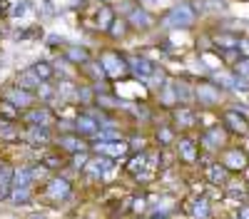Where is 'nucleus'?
Listing matches in <instances>:
<instances>
[{
	"label": "nucleus",
	"mask_w": 249,
	"mask_h": 219,
	"mask_svg": "<svg viewBox=\"0 0 249 219\" xmlns=\"http://www.w3.org/2000/svg\"><path fill=\"white\" fill-rule=\"evenodd\" d=\"M30 219H45L43 214H30Z\"/></svg>",
	"instance_id": "nucleus-28"
},
{
	"label": "nucleus",
	"mask_w": 249,
	"mask_h": 219,
	"mask_svg": "<svg viewBox=\"0 0 249 219\" xmlns=\"http://www.w3.org/2000/svg\"><path fill=\"white\" fill-rule=\"evenodd\" d=\"M28 10H30V3L28 0H23V3H18V5H13V17H25L28 15Z\"/></svg>",
	"instance_id": "nucleus-22"
},
{
	"label": "nucleus",
	"mask_w": 249,
	"mask_h": 219,
	"mask_svg": "<svg viewBox=\"0 0 249 219\" xmlns=\"http://www.w3.org/2000/svg\"><path fill=\"white\" fill-rule=\"evenodd\" d=\"M0 130H3V132H0V135H3L5 139H18V137H20V132H13V127H10V125H3V127H0Z\"/></svg>",
	"instance_id": "nucleus-24"
},
{
	"label": "nucleus",
	"mask_w": 249,
	"mask_h": 219,
	"mask_svg": "<svg viewBox=\"0 0 249 219\" xmlns=\"http://www.w3.org/2000/svg\"><path fill=\"white\" fill-rule=\"evenodd\" d=\"M97 60L102 63V67H105L107 80H117V77H127L130 75L127 60H124V55H120L117 50H105Z\"/></svg>",
	"instance_id": "nucleus-1"
},
{
	"label": "nucleus",
	"mask_w": 249,
	"mask_h": 219,
	"mask_svg": "<svg viewBox=\"0 0 249 219\" xmlns=\"http://www.w3.org/2000/svg\"><path fill=\"white\" fill-rule=\"evenodd\" d=\"M18 87H23L28 92H35L40 87V80H37V75L33 70H23V72L18 75Z\"/></svg>",
	"instance_id": "nucleus-14"
},
{
	"label": "nucleus",
	"mask_w": 249,
	"mask_h": 219,
	"mask_svg": "<svg viewBox=\"0 0 249 219\" xmlns=\"http://www.w3.org/2000/svg\"><path fill=\"white\" fill-rule=\"evenodd\" d=\"M30 70L37 75L40 83H48V80L55 77V67H53V63H48V60H37V63H35Z\"/></svg>",
	"instance_id": "nucleus-12"
},
{
	"label": "nucleus",
	"mask_w": 249,
	"mask_h": 219,
	"mask_svg": "<svg viewBox=\"0 0 249 219\" xmlns=\"http://www.w3.org/2000/svg\"><path fill=\"white\" fill-rule=\"evenodd\" d=\"M62 55H65V60H70L72 65H85L88 60H90V52L85 48H77V45H70L62 50Z\"/></svg>",
	"instance_id": "nucleus-10"
},
{
	"label": "nucleus",
	"mask_w": 249,
	"mask_h": 219,
	"mask_svg": "<svg viewBox=\"0 0 249 219\" xmlns=\"http://www.w3.org/2000/svg\"><path fill=\"white\" fill-rule=\"evenodd\" d=\"M127 33H130V25H127V20H124L122 15H120V17H115V20H112V25L107 28V35H110L112 40H122V37H127Z\"/></svg>",
	"instance_id": "nucleus-15"
},
{
	"label": "nucleus",
	"mask_w": 249,
	"mask_h": 219,
	"mask_svg": "<svg viewBox=\"0 0 249 219\" xmlns=\"http://www.w3.org/2000/svg\"><path fill=\"white\" fill-rule=\"evenodd\" d=\"M8 15V3L5 0H0V17H5Z\"/></svg>",
	"instance_id": "nucleus-27"
},
{
	"label": "nucleus",
	"mask_w": 249,
	"mask_h": 219,
	"mask_svg": "<svg viewBox=\"0 0 249 219\" xmlns=\"http://www.w3.org/2000/svg\"><path fill=\"white\" fill-rule=\"evenodd\" d=\"M124 20H127V25H130L132 30H147V28H152V23H155L152 15L144 10V8H140V5H137L130 15H124Z\"/></svg>",
	"instance_id": "nucleus-6"
},
{
	"label": "nucleus",
	"mask_w": 249,
	"mask_h": 219,
	"mask_svg": "<svg viewBox=\"0 0 249 219\" xmlns=\"http://www.w3.org/2000/svg\"><path fill=\"white\" fill-rule=\"evenodd\" d=\"M0 117H3V119H8V122H15V119L20 117V110L10 102V100H0Z\"/></svg>",
	"instance_id": "nucleus-18"
},
{
	"label": "nucleus",
	"mask_w": 249,
	"mask_h": 219,
	"mask_svg": "<svg viewBox=\"0 0 249 219\" xmlns=\"http://www.w3.org/2000/svg\"><path fill=\"white\" fill-rule=\"evenodd\" d=\"M157 219H164V217H157Z\"/></svg>",
	"instance_id": "nucleus-29"
},
{
	"label": "nucleus",
	"mask_w": 249,
	"mask_h": 219,
	"mask_svg": "<svg viewBox=\"0 0 249 219\" xmlns=\"http://www.w3.org/2000/svg\"><path fill=\"white\" fill-rule=\"evenodd\" d=\"M23 117H25V122H28L30 127H50V122H53V115H50V110H48V107H35V110H28Z\"/></svg>",
	"instance_id": "nucleus-8"
},
{
	"label": "nucleus",
	"mask_w": 249,
	"mask_h": 219,
	"mask_svg": "<svg viewBox=\"0 0 249 219\" xmlns=\"http://www.w3.org/2000/svg\"><path fill=\"white\" fill-rule=\"evenodd\" d=\"M88 159H90V157H88V152H77V154H75V162H72V165H75V169H82V167L88 165Z\"/></svg>",
	"instance_id": "nucleus-23"
},
{
	"label": "nucleus",
	"mask_w": 249,
	"mask_h": 219,
	"mask_svg": "<svg viewBox=\"0 0 249 219\" xmlns=\"http://www.w3.org/2000/svg\"><path fill=\"white\" fill-rule=\"evenodd\" d=\"M57 147L60 150H65L70 154H77V152H88V145L80 139V135L75 132H65V135H60L57 137Z\"/></svg>",
	"instance_id": "nucleus-7"
},
{
	"label": "nucleus",
	"mask_w": 249,
	"mask_h": 219,
	"mask_svg": "<svg viewBox=\"0 0 249 219\" xmlns=\"http://www.w3.org/2000/svg\"><path fill=\"white\" fill-rule=\"evenodd\" d=\"M97 154H102V157H110V159H115V157H124L130 152V145L127 142H120V139H115V142H97L95 147H92Z\"/></svg>",
	"instance_id": "nucleus-5"
},
{
	"label": "nucleus",
	"mask_w": 249,
	"mask_h": 219,
	"mask_svg": "<svg viewBox=\"0 0 249 219\" xmlns=\"http://www.w3.org/2000/svg\"><path fill=\"white\" fill-rule=\"evenodd\" d=\"M40 165H45L48 169H60L62 159H60V154H48V157H40Z\"/></svg>",
	"instance_id": "nucleus-20"
},
{
	"label": "nucleus",
	"mask_w": 249,
	"mask_h": 219,
	"mask_svg": "<svg viewBox=\"0 0 249 219\" xmlns=\"http://www.w3.org/2000/svg\"><path fill=\"white\" fill-rule=\"evenodd\" d=\"M30 197H33L30 187H13L8 199H13V204H28V202H30Z\"/></svg>",
	"instance_id": "nucleus-19"
},
{
	"label": "nucleus",
	"mask_w": 249,
	"mask_h": 219,
	"mask_svg": "<svg viewBox=\"0 0 249 219\" xmlns=\"http://www.w3.org/2000/svg\"><path fill=\"white\" fill-rule=\"evenodd\" d=\"M30 145H48L50 142V130L48 127H28Z\"/></svg>",
	"instance_id": "nucleus-17"
},
{
	"label": "nucleus",
	"mask_w": 249,
	"mask_h": 219,
	"mask_svg": "<svg viewBox=\"0 0 249 219\" xmlns=\"http://www.w3.org/2000/svg\"><path fill=\"white\" fill-rule=\"evenodd\" d=\"M115 167V162L110 157H102V154H97V157H92V159H88V165L82 167L90 177H95V179H102V177H110V169Z\"/></svg>",
	"instance_id": "nucleus-3"
},
{
	"label": "nucleus",
	"mask_w": 249,
	"mask_h": 219,
	"mask_svg": "<svg viewBox=\"0 0 249 219\" xmlns=\"http://www.w3.org/2000/svg\"><path fill=\"white\" fill-rule=\"evenodd\" d=\"M132 209H135V212L140 214V212L144 209V199H135V202H132Z\"/></svg>",
	"instance_id": "nucleus-26"
},
{
	"label": "nucleus",
	"mask_w": 249,
	"mask_h": 219,
	"mask_svg": "<svg viewBox=\"0 0 249 219\" xmlns=\"http://www.w3.org/2000/svg\"><path fill=\"white\" fill-rule=\"evenodd\" d=\"M179 152H182L184 159H195V145L190 142V139H182L179 142Z\"/></svg>",
	"instance_id": "nucleus-21"
},
{
	"label": "nucleus",
	"mask_w": 249,
	"mask_h": 219,
	"mask_svg": "<svg viewBox=\"0 0 249 219\" xmlns=\"http://www.w3.org/2000/svg\"><path fill=\"white\" fill-rule=\"evenodd\" d=\"M112 20H115V10L110 5H100V10H97V30L107 33V28L112 25Z\"/></svg>",
	"instance_id": "nucleus-16"
},
{
	"label": "nucleus",
	"mask_w": 249,
	"mask_h": 219,
	"mask_svg": "<svg viewBox=\"0 0 249 219\" xmlns=\"http://www.w3.org/2000/svg\"><path fill=\"white\" fill-rule=\"evenodd\" d=\"M157 137H160V139H162V142H170V139H172V135H170V132H167V127H162V132H160V135H157Z\"/></svg>",
	"instance_id": "nucleus-25"
},
{
	"label": "nucleus",
	"mask_w": 249,
	"mask_h": 219,
	"mask_svg": "<svg viewBox=\"0 0 249 219\" xmlns=\"http://www.w3.org/2000/svg\"><path fill=\"white\" fill-rule=\"evenodd\" d=\"M70 194H72V189H70V182L65 177H53L45 187V197L53 199V202H65Z\"/></svg>",
	"instance_id": "nucleus-2"
},
{
	"label": "nucleus",
	"mask_w": 249,
	"mask_h": 219,
	"mask_svg": "<svg viewBox=\"0 0 249 219\" xmlns=\"http://www.w3.org/2000/svg\"><path fill=\"white\" fill-rule=\"evenodd\" d=\"M97 132H100V122H97L90 112L75 117V135H82V137H88V139H95Z\"/></svg>",
	"instance_id": "nucleus-4"
},
{
	"label": "nucleus",
	"mask_w": 249,
	"mask_h": 219,
	"mask_svg": "<svg viewBox=\"0 0 249 219\" xmlns=\"http://www.w3.org/2000/svg\"><path fill=\"white\" fill-rule=\"evenodd\" d=\"M5 100H10L18 110H28V107L35 102V95L28 92V90H23V87H13V90L5 95Z\"/></svg>",
	"instance_id": "nucleus-9"
},
{
	"label": "nucleus",
	"mask_w": 249,
	"mask_h": 219,
	"mask_svg": "<svg viewBox=\"0 0 249 219\" xmlns=\"http://www.w3.org/2000/svg\"><path fill=\"white\" fill-rule=\"evenodd\" d=\"M82 72H85L92 83H100V80H107V75H105V67H102V63L100 60H88L85 65H82Z\"/></svg>",
	"instance_id": "nucleus-11"
},
{
	"label": "nucleus",
	"mask_w": 249,
	"mask_h": 219,
	"mask_svg": "<svg viewBox=\"0 0 249 219\" xmlns=\"http://www.w3.org/2000/svg\"><path fill=\"white\" fill-rule=\"evenodd\" d=\"M13 172L10 167H0V202L10 197V189H13Z\"/></svg>",
	"instance_id": "nucleus-13"
}]
</instances>
